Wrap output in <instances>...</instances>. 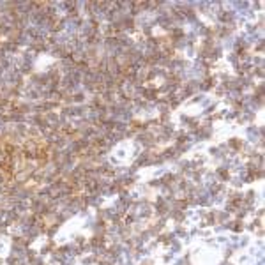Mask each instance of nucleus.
<instances>
[{"instance_id": "obj_1", "label": "nucleus", "mask_w": 265, "mask_h": 265, "mask_svg": "<svg viewBox=\"0 0 265 265\" xmlns=\"http://www.w3.org/2000/svg\"><path fill=\"white\" fill-rule=\"evenodd\" d=\"M143 94H145L147 99H156V97H157V90H154V89H150V90H143Z\"/></svg>"}]
</instances>
